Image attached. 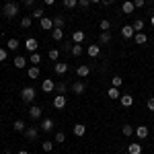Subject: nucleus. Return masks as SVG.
<instances>
[{"mask_svg": "<svg viewBox=\"0 0 154 154\" xmlns=\"http://www.w3.org/2000/svg\"><path fill=\"white\" fill-rule=\"evenodd\" d=\"M111 39H113V37H111V33H109V31H101V35H99V43H111Z\"/></svg>", "mask_w": 154, "mask_h": 154, "instance_id": "nucleus-22", "label": "nucleus"}, {"mask_svg": "<svg viewBox=\"0 0 154 154\" xmlns=\"http://www.w3.org/2000/svg\"><path fill=\"white\" fill-rule=\"evenodd\" d=\"M146 107H148V111H154V97H150V99L146 101Z\"/></svg>", "mask_w": 154, "mask_h": 154, "instance_id": "nucleus-45", "label": "nucleus"}, {"mask_svg": "<svg viewBox=\"0 0 154 154\" xmlns=\"http://www.w3.org/2000/svg\"><path fill=\"white\" fill-rule=\"evenodd\" d=\"M35 2H37V0H23V4H25V6H29V8H33Z\"/></svg>", "mask_w": 154, "mask_h": 154, "instance_id": "nucleus-47", "label": "nucleus"}, {"mask_svg": "<svg viewBox=\"0 0 154 154\" xmlns=\"http://www.w3.org/2000/svg\"><path fill=\"white\" fill-rule=\"evenodd\" d=\"M82 41H84V31L78 29V31L72 33V43H82Z\"/></svg>", "mask_w": 154, "mask_h": 154, "instance_id": "nucleus-18", "label": "nucleus"}, {"mask_svg": "<svg viewBox=\"0 0 154 154\" xmlns=\"http://www.w3.org/2000/svg\"><path fill=\"white\" fill-rule=\"evenodd\" d=\"M146 4H154V0H146Z\"/></svg>", "mask_w": 154, "mask_h": 154, "instance_id": "nucleus-52", "label": "nucleus"}, {"mask_svg": "<svg viewBox=\"0 0 154 154\" xmlns=\"http://www.w3.org/2000/svg\"><path fill=\"white\" fill-rule=\"evenodd\" d=\"M84 91H86V84H84L82 80L72 84V93H74V95H84Z\"/></svg>", "mask_w": 154, "mask_h": 154, "instance_id": "nucleus-8", "label": "nucleus"}, {"mask_svg": "<svg viewBox=\"0 0 154 154\" xmlns=\"http://www.w3.org/2000/svg\"><path fill=\"white\" fill-rule=\"evenodd\" d=\"M43 2H45L48 6H51V4H56V0H43Z\"/></svg>", "mask_w": 154, "mask_h": 154, "instance_id": "nucleus-49", "label": "nucleus"}, {"mask_svg": "<svg viewBox=\"0 0 154 154\" xmlns=\"http://www.w3.org/2000/svg\"><path fill=\"white\" fill-rule=\"evenodd\" d=\"M68 88H70V86H68V82H64V80L56 84V93H58V95H66V93H68Z\"/></svg>", "mask_w": 154, "mask_h": 154, "instance_id": "nucleus-19", "label": "nucleus"}, {"mask_svg": "<svg viewBox=\"0 0 154 154\" xmlns=\"http://www.w3.org/2000/svg\"><path fill=\"white\" fill-rule=\"evenodd\" d=\"M134 134H136V136H138V140H146V138H148V134H150V131H148V128H146V125H138V128H136V131H134Z\"/></svg>", "mask_w": 154, "mask_h": 154, "instance_id": "nucleus-9", "label": "nucleus"}, {"mask_svg": "<svg viewBox=\"0 0 154 154\" xmlns=\"http://www.w3.org/2000/svg\"><path fill=\"white\" fill-rule=\"evenodd\" d=\"M119 99H121V105H123V107H131V105H134V97H131V95H121Z\"/></svg>", "mask_w": 154, "mask_h": 154, "instance_id": "nucleus-29", "label": "nucleus"}, {"mask_svg": "<svg viewBox=\"0 0 154 154\" xmlns=\"http://www.w3.org/2000/svg\"><path fill=\"white\" fill-rule=\"evenodd\" d=\"M25 49H27L29 54H35L37 49H39V41H37L35 37H29V39L25 41Z\"/></svg>", "mask_w": 154, "mask_h": 154, "instance_id": "nucleus-3", "label": "nucleus"}, {"mask_svg": "<svg viewBox=\"0 0 154 154\" xmlns=\"http://www.w3.org/2000/svg\"><path fill=\"white\" fill-rule=\"evenodd\" d=\"M88 56L91 58H99L101 56V45H88Z\"/></svg>", "mask_w": 154, "mask_h": 154, "instance_id": "nucleus-27", "label": "nucleus"}, {"mask_svg": "<svg viewBox=\"0 0 154 154\" xmlns=\"http://www.w3.org/2000/svg\"><path fill=\"white\" fill-rule=\"evenodd\" d=\"M128 154H142V144H130L128 146Z\"/></svg>", "mask_w": 154, "mask_h": 154, "instance_id": "nucleus-28", "label": "nucleus"}, {"mask_svg": "<svg viewBox=\"0 0 154 154\" xmlns=\"http://www.w3.org/2000/svg\"><path fill=\"white\" fill-rule=\"evenodd\" d=\"M134 35H136V31H134L131 25H123V27H121V37H123V39H131Z\"/></svg>", "mask_w": 154, "mask_h": 154, "instance_id": "nucleus-6", "label": "nucleus"}, {"mask_svg": "<svg viewBox=\"0 0 154 154\" xmlns=\"http://www.w3.org/2000/svg\"><path fill=\"white\" fill-rule=\"evenodd\" d=\"M41 148H43V150H45V152H51V150H54V142H49V140H45V142L41 144Z\"/></svg>", "mask_w": 154, "mask_h": 154, "instance_id": "nucleus-40", "label": "nucleus"}, {"mask_svg": "<svg viewBox=\"0 0 154 154\" xmlns=\"http://www.w3.org/2000/svg\"><path fill=\"white\" fill-rule=\"evenodd\" d=\"M12 130H14V131H19V134H25L27 125H25V121H23V119H17V121L12 123Z\"/></svg>", "mask_w": 154, "mask_h": 154, "instance_id": "nucleus-15", "label": "nucleus"}, {"mask_svg": "<svg viewBox=\"0 0 154 154\" xmlns=\"http://www.w3.org/2000/svg\"><path fill=\"white\" fill-rule=\"evenodd\" d=\"M72 45H74V43H72V39H70V41H66V43H62V51L72 54Z\"/></svg>", "mask_w": 154, "mask_h": 154, "instance_id": "nucleus-39", "label": "nucleus"}, {"mask_svg": "<svg viewBox=\"0 0 154 154\" xmlns=\"http://www.w3.org/2000/svg\"><path fill=\"white\" fill-rule=\"evenodd\" d=\"M99 27H101L103 31H109V29H111V21H107V19H103V21L99 23Z\"/></svg>", "mask_w": 154, "mask_h": 154, "instance_id": "nucleus-42", "label": "nucleus"}, {"mask_svg": "<svg viewBox=\"0 0 154 154\" xmlns=\"http://www.w3.org/2000/svg\"><path fill=\"white\" fill-rule=\"evenodd\" d=\"M88 72H91V68H88L86 64H82V66H78V68H76V74H78L80 78H86V76H88Z\"/></svg>", "mask_w": 154, "mask_h": 154, "instance_id": "nucleus-23", "label": "nucleus"}, {"mask_svg": "<svg viewBox=\"0 0 154 154\" xmlns=\"http://www.w3.org/2000/svg\"><path fill=\"white\" fill-rule=\"evenodd\" d=\"M51 21H54V29H62V27H64V23H66V19H64L62 14H56Z\"/></svg>", "mask_w": 154, "mask_h": 154, "instance_id": "nucleus-20", "label": "nucleus"}, {"mask_svg": "<svg viewBox=\"0 0 154 154\" xmlns=\"http://www.w3.org/2000/svg\"><path fill=\"white\" fill-rule=\"evenodd\" d=\"M2 154H11V152H8V150H4V152H2Z\"/></svg>", "mask_w": 154, "mask_h": 154, "instance_id": "nucleus-54", "label": "nucleus"}, {"mask_svg": "<svg viewBox=\"0 0 154 154\" xmlns=\"http://www.w3.org/2000/svg\"><path fill=\"white\" fill-rule=\"evenodd\" d=\"M134 8H136L134 2H123V4H121V12H123V14H131Z\"/></svg>", "mask_w": 154, "mask_h": 154, "instance_id": "nucleus-25", "label": "nucleus"}, {"mask_svg": "<svg viewBox=\"0 0 154 154\" xmlns=\"http://www.w3.org/2000/svg\"><path fill=\"white\" fill-rule=\"evenodd\" d=\"M41 113H43V109H41L39 105H31V109H29V117L31 119H39Z\"/></svg>", "mask_w": 154, "mask_h": 154, "instance_id": "nucleus-10", "label": "nucleus"}, {"mask_svg": "<svg viewBox=\"0 0 154 154\" xmlns=\"http://www.w3.org/2000/svg\"><path fill=\"white\" fill-rule=\"evenodd\" d=\"M51 39L60 43V41L64 39V29H51Z\"/></svg>", "mask_w": 154, "mask_h": 154, "instance_id": "nucleus-21", "label": "nucleus"}, {"mask_svg": "<svg viewBox=\"0 0 154 154\" xmlns=\"http://www.w3.org/2000/svg\"><path fill=\"white\" fill-rule=\"evenodd\" d=\"M19 48H21V43H19V39H14V37H11V39L6 41V49H11V51H17Z\"/></svg>", "mask_w": 154, "mask_h": 154, "instance_id": "nucleus-17", "label": "nucleus"}, {"mask_svg": "<svg viewBox=\"0 0 154 154\" xmlns=\"http://www.w3.org/2000/svg\"><path fill=\"white\" fill-rule=\"evenodd\" d=\"M49 154H51V152H49Z\"/></svg>", "mask_w": 154, "mask_h": 154, "instance_id": "nucleus-55", "label": "nucleus"}, {"mask_svg": "<svg viewBox=\"0 0 154 154\" xmlns=\"http://www.w3.org/2000/svg\"><path fill=\"white\" fill-rule=\"evenodd\" d=\"M37 136H39V128H35V125L25 130V138H27V140H35Z\"/></svg>", "mask_w": 154, "mask_h": 154, "instance_id": "nucleus-12", "label": "nucleus"}, {"mask_svg": "<svg viewBox=\"0 0 154 154\" xmlns=\"http://www.w3.org/2000/svg\"><path fill=\"white\" fill-rule=\"evenodd\" d=\"M31 17H33V19H37V21H41V19L45 17V11H43V8H33Z\"/></svg>", "mask_w": 154, "mask_h": 154, "instance_id": "nucleus-30", "label": "nucleus"}, {"mask_svg": "<svg viewBox=\"0 0 154 154\" xmlns=\"http://www.w3.org/2000/svg\"><path fill=\"white\" fill-rule=\"evenodd\" d=\"M131 27H134V31H136V33H140V31L144 29V21H142V19H136V21L131 23Z\"/></svg>", "mask_w": 154, "mask_h": 154, "instance_id": "nucleus-33", "label": "nucleus"}, {"mask_svg": "<svg viewBox=\"0 0 154 154\" xmlns=\"http://www.w3.org/2000/svg\"><path fill=\"white\" fill-rule=\"evenodd\" d=\"M37 97V91L33 86H25L23 91H21V99H23V103H33Z\"/></svg>", "mask_w": 154, "mask_h": 154, "instance_id": "nucleus-2", "label": "nucleus"}, {"mask_svg": "<svg viewBox=\"0 0 154 154\" xmlns=\"http://www.w3.org/2000/svg\"><path fill=\"white\" fill-rule=\"evenodd\" d=\"M54 72H56L58 76H64V74L68 72V64H66V62H56V64H54Z\"/></svg>", "mask_w": 154, "mask_h": 154, "instance_id": "nucleus-5", "label": "nucleus"}, {"mask_svg": "<svg viewBox=\"0 0 154 154\" xmlns=\"http://www.w3.org/2000/svg\"><path fill=\"white\" fill-rule=\"evenodd\" d=\"M134 128H131V125H128V123H125V125H123V128H121V134H123V136H125V138H130V136H134Z\"/></svg>", "mask_w": 154, "mask_h": 154, "instance_id": "nucleus-35", "label": "nucleus"}, {"mask_svg": "<svg viewBox=\"0 0 154 154\" xmlns=\"http://www.w3.org/2000/svg\"><path fill=\"white\" fill-rule=\"evenodd\" d=\"M48 56H49V60H54V62H58V58H60V49H49L48 51Z\"/></svg>", "mask_w": 154, "mask_h": 154, "instance_id": "nucleus-38", "label": "nucleus"}, {"mask_svg": "<svg viewBox=\"0 0 154 154\" xmlns=\"http://www.w3.org/2000/svg\"><path fill=\"white\" fill-rule=\"evenodd\" d=\"M134 41H136L138 45H144V43L148 41V37H146V33H142V31H140V33H136V35H134Z\"/></svg>", "mask_w": 154, "mask_h": 154, "instance_id": "nucleus-26", "label": "nucleus"}, {"mask_svg": "<svg viewBox=\"0 0 154 154\" xmlns=\"http://www.w3.org/2000/svg\"><path fill=\"white\" fill-rule=\"evenodd\" d=\"M2 12H4L6 19H12V17L19 14V4H17V2H6V4L2 6Z\"/></svg>", "mask_w": 154, "mask_h": 154, "instance_id": "nucleus-1", "label": "nucleus"}, {"mask_svg": "<svg viewBox=\"0 0 154 154\" xmlns=\"http://www.w3.org/2000/svg\"><path fill=\"white\" fill-rule=\"evenodd\" d=\"M29 62H31V64H33V66H39V62H41V56H39V54H31V56H29Z\"/></svg>", "mask_w": 154, "mask_h": 154, "instance_id": "nucleus-37", "label": "nucleus"}, {"mask_svg": "<svg viewBox=\"0 0 154 154\" xmlns=\"http://www.w3.org/2000/svg\"><path fill=\"white\" fill-rule=\"evenodd\" d=\"M6 56H8V49L0 48V62H4V60H6Z\"/></svg>", "mask_w": 154, "mask_h": 154, "instance_id": "nucleus-46", "label": "nucleus"}, {"mask_svg": "<svg viewBox=\"0 0 154 154\" xmlns=\"http://www.w3.org/2000/svg\"><path fill=\"white\" fill-rule=\"evenodd\" d=\"M72 131H74V136H78V138H82L84 134H86V125H84V123H76V125L72 128Z\"/></svg>", "mask_w": 154, "mask_h": 154, "instance_id": "nucleus-14", "label": "nucleus"}, {"mask_svg": "<svg viewBox=\"0 0 154 154\" xmlns=\"http://www.w3.org/2000/svg\"><path fill=\"white\" fill-rule=\"evenodd\" d=\"M88 4H91V0H78V6H82V8H88Z\"/></svg>", "mask_w": 154, "mask_h": 154, "instance_id": "nucleus-48", "label": "nucleus"}, {"mask_svg": "<svg viewBox=\"0 0 154 154\" xmlns=\"http://www.w3.org/2000/svg\"><path fill=\"white\" fill-rule=\"evenodd\" d=\"M62 2H64V6H66L68 11H72V8L78 6V0H62Z\"/></svg>", "mask_w": 154, "mask_h": 154, "instance_id": "nucleus-36", "label": "nucleus"}, {"mask_svg": "<svg viewBox=\"0 0 154 154\" xmlns=\"http://www.w3.org/2000/svg\"><path fill=\"white\" fill-rule=\"evenodd\" d=\"M54 107H56V109H64V107H66V95H56L54 97Z\"/></svg>", "mask_w": 154, "mask_h": 154, "instance_id": "nucleus-11", "label": "nucleus"}, {"mask_svg": "<svg viewBox=\"0 0 154 154\" xmlns=\"http://www.w3.org/2000/svg\"><path fill=\"white\" fill-rule=\"evenodd\" d=\"M27 74H29V78H39V66H31Z\"/></svg>", "mask_w": 154, "mask_h": 154, "instance_id": "nucleus-34", "label": "nucleus"}, {"mask_svg": "<svg viewBox=\"0 0 154 154\" xmlns=\"http://www.w3.org/2000/svg\"><path fill=\"white\" fill-rule=\"evenodd\" d=\"M64 140H66V134H64V131H56V142L62 144Z\"/></svg>", "mask_w": 154, "mask_h": 154, "instance_id": "nucleus-43", "label": "nucleus"}, {"mask_svg": "<svg viewBox=\"0 0 154 154\" xmlns=\"http://www.w3.org/2000/svg\"><path fill=\"white\" fill-rule=\"evenodd\" d=\"M41 88H43V93H54V91H56V82H54L51 78H45V80L41 82Z\"/></svg>", "mask_w": 154, "mask_h": 154, "instance_id": "nucleus-7", "label": "nucleus"}, {"mask_svg": "<svg viewBox=\"0 0 154 154\" xmlns=\"http://www.w3.org/2000/svg\"><path fill=\"white\" fill-rule=\"evenodd\" d=\"M134 2V6L136 8H142V6H146V0H131Z\"/></svg>", "mask_w": 154, "mask_h": 154, "instance_id": "nucleus-44", "label": "nucleus"}, {"mask_svg": "<svg viewBox=\"0 0 154 154\" xmlns=\"http://www.w3.org/2000/svg\"><path fill=\"white\" fill-rule=\"evenodd\" d=\"M54 128H56V123H54V119H51V117H45L43 121H41V125H39V130L45 131V134L54 131Z\"/></svg>", "mask_w": 154, "mask_h": 154, "instance_id": "nucleus-4", "label": "nucleus"}, {"mask_svg": "<svg viewBox=\"0 0 154 154\" xmlns=\"http://www.w3.org/2000/svg\"><path fill=\"white\" fill-rule=\"evenodd\" d=\"M150 25H152V27H154V14H152V17H150Z\"/></svg>", "mask_w": 154, "mask_h": 154, "instance_id": "nucleus-50", "label": "nucleus"}, {"mask_svg": "<svg viewBox=\"0 0 154 154\" xmlns=\"http://www.w3.org/2000/svg\"><path fill=\"white\" fill-rule=\"evenodd\" d=\"M99 2H101V0H91V4H99Z\"/></svg>", "mask_w": 154, "mask_h": 154, "instance_id": "nucleus-51", "label": "nucleus"}, {"mask_svg": "<svg viewBox=\"0 0 154 154\" xmlns=\"http://www.w3.org/2000/svg\"><path fill=\"white\" fill-rule=\"evenodd\" d=\"M121 82H123V80H121V76H113V78H111V86H115V88H119Z\"/></svg>", "mask_w": 154, "mask_h": 154, "instance_id": "nucleus-41", "label": "nucleus"}, {"mask_svg": "<svg viewBox=\"0 0 154 154\" xmlns=\"http://www.w3.org/2000/svg\"><path fill=\"white\" fill-rule=\"evenodd\" d=\"M12 64H14V68H19V70H23L25 66H27V58H25V56H17Z\"/></svg>", "mask_w": 154, "mask_h": 154, "instance_id": "nucleus-16", "label": "nucleus"}, {"mask_svg": "<svg viewBox=\"0 0 154 154\" xmlns=\"http://www.w3.org/2000/svg\"><path fill=\"white\" fill-rule=\"evenodd\" d=\"M39 27H41L43 31H49V29H54V21H51L49 17H43V19L39 21Z\"/></svg>", "mask_w": 154, "mask_h": 154, "instance_id": "nucleus-13", "label": "nucleus"}, {"mask_svg": "<svg viewBox=\"0 0 154 154\" xmlns=\"http://www.w3.org/2000/svg\"><path fill=\"white\" fill-rule=\"evenodd\" d=\"M82 45H80V43H74V45H72V56H74V58H78V56H82Z\"/></svg>", "mask_w": 154, "mask_h": 154, "instance_id": "nucleus-32", "label": "nucleus"}, {"mask_svg": "<svg viewBox=\"0 0 154 154\" xmlns=\"http://www.w3.org/2000/svg\"><path fill=\"white\" fill-rule=\"evenodd\" d=\"M107 97H109V99H119V97H121V93H119V88L111 86V88L107 91Z\"/></svg>", "mask_w": 154, "mask_h": 154, "instance_id": "nucleus-31", "label": "nucleus"}, {"mask_svg": "<svg viewBox=\"0 0 154 154\" xmlns=\"http://www.w3.org/2000/svg\"><path fill=\"white\" fill-rule=\"evenodd\" d=\"M19 154H29V152H27V150H21V152H19Z\"/></svg>", "mask_w": 154, "mask_h": 154, "instance_id": "nucleus-53", "label": "nucleus"}, {"mask_svg": "<svg viewBox=\"0 0 154 154\" xmlns=\"http://www.w3.org/2000/svg\"><path fill=\"white\" fill-rule=\"evenodd\" d=\"M31 23H33V17L31 14H27L21 19V29H31Z\"/></svg>", "mask_w": 154, "mask_h": 154, "instance_id": "nucleus-24", "label": "nucleus"}]
</instances>
